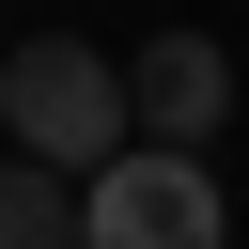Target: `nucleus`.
Here are the masks:
<instances>
[{"label": "nucleus", "instance_id": "7ed1b4c3", "mask_svg": "<svg viewBox=\"0 0 249 249\" xmlns=\"http://www.w3.org/2000/svg\"><path fill=\"white\" fill-rule=\"evenodd\" d=\"M124 109H140V140H218V109H233V47H218V31H156V47L124 62Z\"/></svg>", "mask_w": 249, "mask_h": 249}, {"label": "nucleus", "instance_id": "f03ea898", "mask_svg": "<svg viewBox=\"0 0 249 249\" xmlns=\"http://www.w3.org/2000/svg\"><path fill=\"white\" fill-rule=\"evenodd\" d=\"M233 202L202 171V140H124L78 171V249H218Z\"/></svg>", "mask_w": 249, "mask_h": 249}, {"label": "nucleus", "instance_id": "20e7f679", "mask_svg": "<svg viewBox=\"0 0 249 249\" xmlns=\"http://www.w3.org/2000/svg\"><path fill=\"white\" fill-rule=\"evenodd\" d=\"M0 249H78V171H47L31 140H0Z\"/></svg>", "mask_w": 249, "mask_h": 249}, {"label": "nucleus", "instance_id": "f257e3e1", "mask_svg": "<svg viewBox=\"0 0 249 249\" xmlns=\"http://www.w3.org/2000/svg\"><path fill=\"white\" fill-rule=\"evenodd\" d=\"M0 140H31L47 171H93V156H124V140H140V109H124V62H109V47H78V31H31V47L0 62Z\"/></svg>", "mask_w": 249, "mask_h": 249}]
</instances>
